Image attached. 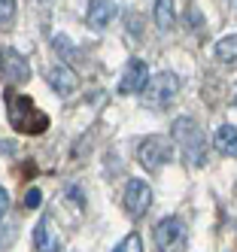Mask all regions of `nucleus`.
Returning a JSON list of instances; mask_svg holds the SVG:
<instances>
[{
    "mask_svg": "<svg viewBox=\"0 0 237 252\" xmlns=\"http://www.w3.org/2000/svg\"><path fill=\"white\" fill-rule=\"evenodd\" d=\"M173 140L182 146V158H186V164L192 167H201L207 161V149H210V143L204 137V131L198 128V122L192 119H176L173 122Z\"/></svg>",
    "mask_w": 237,
    "mask_h": 252,
    "instance_id": "nucleus-1",
    "label": "nucleus"
},
{
    "mask_svg": "<svg viewBox=\"0 0 237 252\" xmlns=\"http://www.w3.org/2000/svg\"><path fill=\"white\" fill-rule=\"evenodd\" d=\"M9 97V119H12V125L18 131H28V134H40V131H46V113H40L34 106V100L31 97H25V94H6Z\"/></svg>",
    "mask_w": 237,
    "mask_h": 252,
    "instance_id": "nucleus-2",
    "label": "nucleus"
},
{
    "mask_svg": "<svg viewBox=\"0 0 237 252\" xmlns=\"http://www.w3.org/2000/svg\"><path fill=\"white\" fill-rule=\"evenodd\" d=\"M137 158L146 170H161L173 158V143L168 137H146L143 146L137 149Z\"/></svg>",
    "mask_w": 237,
    "mask_h": 252,
    "instance_id": "nucleus-3",
    "label": "nucleus"
},
{
    "mask_svg": "<svg viewBox=\"0 0 237 252\" xmlns=\"http://www.w3.org/2000/svg\"><path fill=\"white\" fill-rule=\"evenodd\" d=\"M146 97H149V103L152 106H170L173 100H176V94H179V76L176 73H170V70H164V73H158L155 79H149L146 82Z\"/></svg>",
    "mask_w": 237,
    "mask_h": 252,
    "instance_id": "nucleus-4",
    "label": "nucleus"
},
{
    "mask_svg": "<svg viewBox=\"0 0 237 252\" xmlns=\"http://www.w3.org/2000/svg\"><path fill=\"white\" fill-rule=\"evenodd\" d=\"M152 237H155V249L158 252H179L186 246V225L179 219H161L152 228Z\"/></svg>",
    "mask_w": 237,
    "mask_h": 252,
    "instance_id": "nucleus-5",
    "label": "nucleus"
},
{
    "mask_svg": "<svg viewBox=\"0 0 237 252\" xmlns=\"http://www.w3.org/2000/svg\"><path fill=\"white\" fill-rule=\"evenodd\" d=\"M152 207V189L149 183H143V179H128L125 186V210L134 216V219H140V216H146Z\"/></svg>",
    "mask_w": 237,
    "mask_h": 252,
    "instance_id": "nucleus-6",
    "label": "nucleus"
},
{
    "mask_svg": "<svg viewBox=\"0 0 237 252\" xmlns=\"http://www.w3.org/2000/svg\"><path fill=\"white\" fill-rule=\"evenodd\" d=\"M146 82H149V67H146V61L134 58V61H128L125 73H122L119 94H143Z\"/></svg>",
    "mask_w": 237,
    "mask_h": 252,
    "instance_id": "nucleus-7",
    "label": "nucleus"
},
{
    "mask_svg": "<svg viewBox=\"0 0 237 252\" xmlns=\"http://www.w3.org/2000/svg\"><path fill=\"white\" fill-rule=\"evenodd\" d=\"M116 15H119V3H116V0H91L85 19H88V25L95 31H103L106 25H113Z\"/></svg>",
    "mask_w": 237,
    "mask_h": 252,
    "instance_id": "nucleus-8",
    "label": "nucleus"
},
{
    "mask_svg": "<svg viewBox=\"0 0 237 252\" xmlns=\"http://www.w3.org/2000/svg\"><path fill=\"white\" fill-rule=\"evenodd\" d=\"M34 246H36V252H61V237L55 234L49 216H43V219L36 222V228H34Z\"/></svg>",
    "mask_w": 237,
    "mask_h": 252,
    "instance_id": "nucleus-9",
    "label": "nucleus"
},
{
    "mask_svg": "<svg viewBox=\"0 0 237 252\" xmlns=\"http://www.w3.org/2000/svg\"><path fill=\"white\" fill-rule=\"evenodd\" d=\"M46 79H49V85L55 88V92H58L61 97H67V94H73L79 88V79H76V73H73L70 67H52L49 73H46Z\"/></svg>",
    "mask_w": 237,
    "mask_h": 252,
    "instance_id": "nucleus-10",
    "label": "nucleus"
},
{
    "mask_svg": "<svg viewBox=\"0 0 237 252\" xmlns=\"http://www.w3.org/2000/svg\"><path fill=\"white\" fill-rule=\"evenodd\" d=\"M3 70L12 76V79H18V82H25L28 76H31V67H28V61L22 58V55H15L12 49H6L3 52Z\"/></svg>",
    "mask_w": 237,
    "mask_h": 252,
    "instance_id": "nucleus-11",
    "label": "nucleus"
},
{
    "mask_svg": "<svg viewBox=\"0 0 237 252\" xmlns=\"http://www.w3.org/2000/svg\"><path fill=\"white\" fill-rule=\"evenodd\" d=\"M213 146L219 155H234L237 149V131H234V125H222L216 134H213Z\"/></svg>",
    "mask_w": 237,
    "mask_h": 252,
    "instance_id": "nucleus-12",
    "label": "nucleus"
},
{
    "mask_svg": "<svg viewBox=\"0 0 237 252\" xmlns=\"http://www.w3.org/2000/svg\"><path fill=\"white\" fill-rule=\"evenodd\" d=\"M176 22V12H173V0H155V25L161 31H170Z\"/></svg>",
    "mask_w": 237,
    "mask_h": 252,
    "instance_id": "nucleus-13",
    "label": "nucleus"
},
{
    "mask_svg": "<svg viewBox=\"0 0 237 252\" xmlns=\"http://www.w3.org/2000/svg\"><path fill=\"white\" fill-rule=\"evenodd\" d=\"M216 58L225 61V64H231V61L237 58V40H234V37L219 40V43H216Z\"/></svg>",
    "mask_w": 237,
    "mask_h": 252,
    "instance_id": "nucleus-14",
    "label": "nucleus"
},
{
    "mask_svg": "<svg viewBox=\"0 0 237 252\" xmlns=\"http://www.w3.org/2000/svg\"><path fill=\"white\" fill-rule=\"evenodd\" d=\"M15 19V0H0V28H9Z\"/></svg>",
    "mask_w": 237,
    "mask_h": 252,
    "instance_id": "nucleus-15",
    "label": "nucleus"
},
{
    "mask_svg": "<svg viewBox=\"0 0 237 252\" xmlns=\"http://www.w3.org/2000/svg\"><path fill=\"white\" fill-rule=\"evenodd\" d=\"M116 252H143V243H140V234H128V237L116 246Z\"/></svg>",
    "mask_w": 237,
    "mask_h": 252,
    "instance_id": "nucleus-16",
    "label": "nucleus"
},
{
    "mask_svg": "<svg viewBox=\"0 0 237 252\" xmlns=\"http://www.w3.org/2000/svg\"><path fill=\"white\" fill-rule=\"evenodd\" d=\"M40 201H43L40 189H31V191H28V197H25V207H28V210H34V207H40Z\"/></svg>",
    "mask_w": 237,
    "mask_h": 252,
    "instance_id": "nucleus-17",
    "label": "nucleus"
},
{
    "mask_svg": "<svg viewBox=\"0 0 237 252\" xmlns=\"http://www.w3.org/2000/svg\"><path fill=\"white\" fill-rule=\"evenodd\" d=\"M6 210H9V194H6V189H0V222H3Z\"/></svg>",
    "mask_w": 237,
    "mask_h": 252,
    "instance_id": "nucleus-18",
    "label": "nucleus"
},
{
    "mask_svg": "<svg viewBox=\"0 0 237 252\" xmlns=\"http://www.w3.org/2000/svg\"><path fill=\"white\" fill-rule=\"evenodd\" d=\"M43 3H46V0H43Z\"/></svg>",
    "mask_w": 237,
    "mask_h": 252,
    "instance_id": "nucleus-19",
    "label": "nucleus"
}]
</instances>
